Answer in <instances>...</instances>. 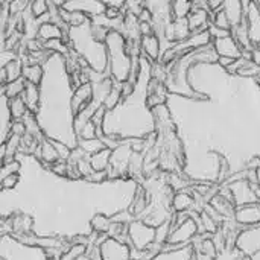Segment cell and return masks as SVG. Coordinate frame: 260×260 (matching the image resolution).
<instances>
[{
  "label": "cell",
  "mask_w": 260,
  "mask_h": 260,
  "mask_svg": "<svg viewBox=\"0 0 260 260\" xmlns=\"http://www.w3.org/2000/svg\"><path fill=\"white\" fill-rule=\"evenodd\" d=\"M21 70H23V64L20 61V58H15L14 61H11L5 69V76H6V82H12L21 78Z\"/></svg>",
  "instance_id": "29"
},
{
  "label": "cell",
  "mask_w": 260,
  "mask_h": 260,
  "mask_svg": "<svg viewBox=\"0 0 260 260\" xmlns=\"http://www.w3.org/2000/svg\"><path fill=\"white\" fill-rule=\"evenodd\" d=\"M222 11L230 23V27H235L238 24H241L245 20V12H244V5L242 2L238 0H229L224 2L222 5Z\"/></svg>",
  "instance_id": "15"
},
{
  "label": "cell",
  "mask_w": 260,
  "mask_h": 260,
  "mask_svg": "<svg viewBox=\"0 0 260 260\" xmlns=\"http://www.w3.org/2000/svg\"><path fill=\"white\" fill-rule=\"evenodd\" d=\"M212 24L215 27L221 29V30H229L230 32V29H232L230 27V23H229V20H227V17H225V14L222 11V8L212 15Z\"/></svg>",
  "instance_id": "31"
},
{
  "label": "cell",
  "mask_w": 260,
  "mask_h": 260,
  "mask_svg": "<svg viewBox=\"0 0 260 260\" xmlns=\"http://www.w3.org/2000/svg\"><path fill=\"white\" fill-rule=\"evenodd\" d=\"M193 207H195L193 195L189 190L174 193V198H172V210H174V213H189V212L193 210Z\"/></svg>",
  "instance_id": "17"
},
{
  "label": "cell",
  "mask_w": 260,
  "mask_h": 260,
  "mask_svg": "<svg viewBox=\"0 0 260 260\" xmlns=\"http://www.w3.org/2000/svg\"><path fill=\"white\" fill-rule=\"evenodd\" d=\"M43 76H44V70L41 66L38 64H29V66H23L21 70V78L26 81V84H32V85H38L43 82Z\"/></svg>",
  "instance_id": "21"
},
{
  "label": "cell",
  "mask_w": 260,
  "mask_h": 260,
  "mask_svg": "<svg viewBox=\"0 0 260 260\" xmlns=\"http://www.w3.org/2000/svg\"><path fill=\"white\" fill-rule=\"evenodd\" d=\"M230 35L235 38V41L238 43V46H239L244 52H250V53H251V50H253L254 47H253V44H251V41H250L248 29H247L245 20H244L241 24L232 27V29H230Z\"/></svg>",
  "instance_id": "19"
},
{
  "label": "cell",
  "mask_w": 260,
  "mask_h": 260,
  "mask_svg": "<svg viewBox=\"0 0 260 260\" xmlns=\"http://www.w3.org/2000/svg\"><path fill=\"white\" fill-rule=\"evenodd\" d=\"M69 35H70V34H69ZM69 35H66V34L62 32V29H61L58 24H55V23H52V21H46V23H41V24H40L37 38L41 40L43 43L50 41V40H62L66 44H69V41H70V37H69Z\"/></svg>",
  "instance_id": "13"
},
{
  "label": "cell",
  "mask_w": 260,
  "mask_h": 260,
  "mask_svg": "<svg viewBox=\"0 0 260 260\" xmlns=\"http://www.w3.org/2000/svg\"><path fill=\"white\" fill-rule=\"evenodd\" d=\"M24 87H26V81L23 78L17 79V81H12V82H8L5 85V90H3V96L9 101V99H15V98H20L24 91Z\"/></svg>",
  "instance_id": "28"
},
{
  "label": "cell",
  "mask_w": 260,
  "mask_h": 260,
  "mask_svg": "<svg viewBox=\"0 0 260 260\" xmlns=\"http://www.w3.org/2000/svg\"><path fill=\"white\" fill-rule=\"evenodd\" d=\"M101 260H131V247L107 236L101 244Z\"/></svg>",
  "instance_id": "5"
},
{
  "label": "cell",
  "mask_w": 260,
  "mask_h": 260,
  "mask_svg": "<svg viewBox=\"0 0 260 260\" xmlns=\"http://www.w3.org/2000/svg\"><path fill=\"white\" fill-rule=\"evenodd\" d=\"M233 61H235V59H230V58H219V59H218V62H219L222 67H225V69H229V67L233 64Z\"/></svg>",
  "instance_id": "41"
},
{
  "label": "cell",
  "mask_w": 260,
  "mask_h": 260,
  "mask_svg": "<svg viewBox=\"0 0 260 260\" xmlns=\"http://www.w3.org/2000/svg\"><path fill=\"white\" fill-rule=\"evenodd\" d=\"M192 8H193V3L192 2H187V0L171 2L172 18H187V15L190 14Z\"/></svg>",
  "instance_id": "27"
},
{
  "label": "cell",
  "mask_w": 260,
  "mask_h": 260,
  "mask_svg": "<svg viewBox=\"0 0 260 260\" xmlns=\"http://www.w3.org/2000/svg\"><path fill=\"white\" fill-rule=\"evenodd\" d=\"M244 12H245V23L248 29V37L253 47L260 46V9L254 2H244Z\"/></svg>",
  "instance_id": "7"
},
{
  "label": "cell",
  "mask_w": 260,
  "mask_h": 260,
  "mask_svg": "<svg viewBox=\"0 0 260 260\" xmlns=\"http://www.w3.org/2000/svg\"><path fill=\"white\" fill-rule=\"evenodd\" d=\"M111 227V221L110 216H107L105 213H96L91 219H90V230L91 233L96 235H108V230Z\"/></svg>",
  "instance_id": "23"
},
{
  "label": "cell",
  "mask_w": 260,
  "mask_h": 260,
  "mask_svg": "<svg viewBox=\"0 0 260 260\" xmlns=\"http://www.w3.org/2000/svg\"><path fill=\"white\" fill-rule=\"evenodd\" d=\"M93 101V85L91 84H82L75 88L72 98H70V110L73 117L78 116L88 104Z\"/></svg>",
  "instance_id": "11"
},
{
  "label": "cell",
  "mask_w": 260,
  "mask_h": 260,
  "mask_svg": "<svg viewBox=\"0 0 260 260\" xmlns=\"http://www.w3.org/2000/svg\"><path fill=\"white\" fill-rule=\"evenodd\" d=\"M227 187L232 192V198H233L235 207H242V206L254 204V203H259L260 201L259 197L256 195V192L253 190V187L250 186V183L247 180L230 183Z\"/></svg>",
  "instance_id": "6"
},
{
  "label": "cell",
  "mask_w": 260,
  "mask_h": 260,
  "mask_svg": "<svg viewBox=\"0 0 260 260\" xmlns=\"http://www.w3.org/2000/svg\"><path fill=\"white\" fill-rule=\"evenodd\" d=\"M155 242V229L145 224L142 219H134L128 224V244L131 250L146 251Z\"/></svg>",
  "instance_id": "3"
},
{
  "label": "cell",
  "mask_w": 260,
  "mask_h": 260,
  "mask_svg": "<svg viewBox=\"0 0 260 260\" xmlns=\"http://www.w3.org/2000/svg\"><path fill=\"white\" fill-rule=\"evenodd\" d=\"M193 257V247L192 244L174 251H161L160 254H157L155 257L151 260H192Z\"/></svg>",
  "instance_id": "22"
},
{
  "label": "cell",
  "mask_w": 260,
  "mask_h": 260,
  "mask_svg": "<svg viewBox=\"0 0 260 260\" xmlns=\"http://www.w3.org/2000/svg\"><path fill=\"white\" fill-rule=\"evenodd\" d=\"M20 181V175L18 174H9L2 180V190H12L14 187H17Z\"/></svg>",
  "instance_id": "35"
},
{
  "label": "cell",
  "mask_w": 260,
  "mask_h": 260,
  "mask_svg": "<svg viewBox=\"0 0 260 260\" xmlns=\"http://www.w3.org/2000/svg\"><path fill=\"white\" fill-rule=\"evenodd\" d=\"M219 56L216 55L215 49L212 44L206 47L195 49L189 53H184L183 56L174 59L166 66V81L165 85L168 91L184 96V98H192V99H206V94L197 93L187 79L189 70L195 67L197 64L201 62H218Z\"/></svg>",
  "instance_id": "1"
},
{
  "label": "cell",
  "mask_w": 260,
  "mask_h": 260,
  "mask_svg": "<svg viewBox=\"0 0 260 260\" xmlns=\"http://www.w3.org/2000/svg\"><path fill=\"white\" fill-rule=\"evenodd\" d=\"M257 81H259V84H260V76H259V78H257Z\"/></svg>",
  "instance_id": "43"
},
{
  "label": "cell",
  "mask_w": 260,
  "mask_h": 260,
  "mask_svg": "<svg viewBox=\"0 0 260 260\" xmlns=\"http://www.w3.org/2000/svg\"><path fill=\"white\" fill-rule=\"evenodd\" d=\"M236 75H239V76H256V78H259L260 67L259 66H256L253 61H247V62L236 72Z\"/></svg>",
  "instance_id": "33"
},
{
  "label": "cell",
  "mask_w": 260,
  "mask_h": 260,
  "mask_svg": "<svg viewBox=\"0 0 260 260\" xmlns=\"http://www.w3.org/2000/svg\"><path fill=\"white\" fill-rule=\"evenodd\" d=\"M35 155H37V157L44 163V166L49 168V169H50L52 165L61 161V160H59V155H58V152H56V149H55V146L52 145V140L47 139V137H44V139L40 142V146H38Z\"/></svg>",
  "instance_id": "14"
},
{
  "label": "cell",
  "mask_w": 260,
  "mask_h": 260,
  "mask_svg": "<svg viewBox=\"0 0 260 260\" xmlns=\"http://www.w3.org/2000/svg\"><path fill=\"white\" fill-rule=\"evenodd\" d=\"M8 108H9L11 120H21L24 117V114L27 113L26 104L21 99V96L20 98H15V99H9L8 101Z\"/></svg>",
  "instance_id": "24"
},
{
  "label": "cell",
  "mask_w": 260,
  "mask_h": 260,
  "mask_svg": "<svg viewBox=\"0 0 260 260\" xmlns=\"http://www.w3.org/2000/svg\"><path fill=\"white\" fill-rule=\"evenodd\" d=\"M251 61L260 67V47H254L251 50Z\"/></svg>",
  "instance_id": "40"
},
{
  "label": "cell",
  "mask_w": 260,
  "mask_h": 260,
  "mask_svg": "<svg viewBox=\"0 0 260 260\" xmlns=\"http://www.w3.org/2000/svg\"><path fill=\"white\" fill-rule=\"evenodd\" d=\"M9 134L17 136V137H23L26 134V126H24L23 120H12L11 126H9Z\"/></svg>",
  "instance_id": "37"
},
{
  "label": "cell",
  "mask_w": 260,
  "mask_h": 260,
  "mask_svg": "<svg viewBox=\"0 0 260 260\" xmlns=\"http://www.w3.org/2000/svg\"><path fill=\"white\" fill-rule=\"evenodd\" d=\"M140 52H142V56H145L152 64L158 62L160 56H161V44H160L158 37L154 34L142 37L140 38Z\"/></svg>",
  "instance_id": "12"
},
{
  "label": "cell",
  "mask_w": 260,
  "mask_h": 260,
  "mask_svg": "<svg viewBox=\"0 0 260 260\" xmlns=\"http://www.w3.org/2000/svg\"><path fill=\"white\" fill-rule=\"evenodd\" d=\"M76 148H79L81 151H84L88 157L105 149V145L101 139H91V140H76Z\"/></svg>",
  "instance_id": "26"
},
{
  "label": "cell",
  "mask_w": 260,
  "mask_h": 260,
  "mask_svg": "<svg viewBox=\"0 0 260 260\" xmlns=\"http://www.w3.org/2000/svg\"><path fill=\"white\" fill-rule=\"evenodd\" d=\"M90 158V157H88ZM88 158H82V160H79L78 163H76V168H78V172H79V175H81V178H88L94 171H93V168H91V165H90V161H88Z\"/></svg>",
  "instance_id": "34"
},
{
  "label": "cell",
  "mask_w": 260,
  "mask_h": 260,
  "mask_svg": "<svg viewBox=\"0 0 260 260\" xmlns=\"http://www.w3.org/2000/svg\"><path fill=\"white\" fill-rule=\"evenodd\" d=\"M187 21H189V27L192 32H204L209 30V26L212 23V15L207 9L206 3H193V8L190 11V14L187 15Z\"/></svg>",
  "instance_id": "8"
},
{
  "label": "cell",
  "mask_w": 260,
  "mask_h": 260,
  "mask_svg": "<svg viewBox=\"0 0 260 260\" xmlns=\"http://www.w3.org/2000/svg\"><path fill=\"white\" fill-rule=\"evenodd\" d=\"M105 49L111 79L117 84L128 81L131 72V56L125 49V37L119 30H110L105 38Z\"/></svg>",
  "instance_id": "2"
},
{
  "label": "cell",
  "mask_w": 260,
  "mask_h": 260,
  "mask_svg": "<svg viewBox=\"0 0 260 260\" xmlns=\"http://www.w3.org/2000/svg\"><path fill=\"white\" fill-rule=\"evenodd\" d=\"M111 154H113V151L108 149V148H105V149H102V151H99V152L90 155L88 161H90L93 171H94V172H105V171L108 169V166H110Z\"/></svg>",
  "instance_id": "20"
},
{
  "label": "cell",
  "mask_w": 260,
  "mask_h": 260,
  "mask_svg": "<svg viewBox=\"0 0 260 260\" xmlns=\"http://www.w3.org/2000/svg\"><path fill=\"white\" fill-rule=\"evenodd\" d=\"M17 58V53L14 50H6V49H0V70H3L11 61H14Z\"/></svg>",
  "instance_id": "36"
},
{
  "label": "cell",
  "mask_w": 260,
  "mask_h": 260,
  "mask_svg": "<svg viewBox=\"0 0 260 260\" xmlns=\"http://www.w3.org/2000/svg\"><path fill=\"white\" fill-rule=\"evenodd\" d=\"M209 206H212L222 218L224 221H229V219H233L235 216V204L230 203L229 200H225L224 197H221L219 193H216L210 201H209Z\"/></svg>",
  "instance_id": "18"
},
{
  "label": "cell",
  "mask_w": 260,
  "mask_h": 260,
  "mask_svg": "<svg viewBox=\"0 0 260 260\" xmlns=\"http://www.w3.org/2000/svg\"><path fill=\"white\" fill-rule=\"evenodd\" d=\"M212 46L219 58H230V59L236 61V59L242 58V53H244V50L238 46V43L235 41V38L232 35L212 40Z\"/></svg>",
  "instance_id": "9"
},
{
  "label": "cell",
  "mask_w": 260,
  "mask_h": 260,
  "mask_svg": "<svg viewBox=\"0 0 260 260\" xmlns=\"http://www.w3.org/2000/svg\"><path fill=\"white\" fill-rule=\"evenodd\" d=\"M50 172L55 174L56 177L66 178V177H67V163H66V161H58V163L52 165V166H50Z\"/></svg>",
  "instance_id": "38"
},
{
  "label": "cell",
  "mask_w": 260,
  "mask_h": 260,
  "mask_svg": "<svg viewBox=\"0 0 260 260\" xmlns=\"http://www.w3.org/2000/svg\"><path fill=\"white\" fill-rule=\"evenodd\" d=\"M235 248H238L245 257H253L260 253V225L242 229L236 236Z\"/></svg>",
  "instance_id": "4"
},
{
  "label": "cell",
  "mask_w": 260,
  "mask_h": 260,
  "mask_svg": "<svg viewBox=\"0 0 260 260\" xmlns=\"http://www.w3.org/2000/svg\"><path fill=\"white\" fill-rule=\"evenodd\" d=\"M29 9H30L32 15L37 20H40V18H43L44 15L49 14V2H46V0H35V2L29 3Z\"/></svg>",
  "instance_id": "30"
},
{
  "label": "cell",
  "mask_w": 260,
  "mask_h": 260,
  "mask_svg": "<svg viewBox=\"0 0 260 260\" xmlns=\"http://www.w3.org/2000/svg\"><path fill=\"white\" fill-rule=\"evenodd\" d=\"M21 99L26 104V108L29 113L35 114L40 111V105H41V90L38 85H32V84H26L24 91L21 94Z\"/></svg>",
  "instance_id": "16"
},
{
  "label": "cell",
  "mask_w": 260,
  "mask_h": 260,
  "mask_svg": "<svg viewBox=\"0 0 260 260\" xmlns=\"http://www.w3.org/2000/svg\"><path fill=\"white\" fill-rule=\"evenodd\" d=\"M88 183H105L107 181V174L105 172H93L88 178Z\"/></svg>",
  "instance_id": "39"
},
{
  "label": "cell",
  "mask_w": 260,
  "mask_h": 260,
  "mask_svg": "<svg viewBox=\"0 0 260 260\" xmlns=\"http://www.w3.org/2000/svg\"><path fill=\"white\" fill-rule=\"evenodd\" d=\"M244 254L238 250V248H224L222 251L218 253L215 260H244Z\"/></svg>",
  "instance_id": "32"
},
{
  "label": "cell",
  "mask_w": 260,
  "mask_h": 260,
  "mask_svg": "<svg viewBox=\"0 0 260 260\" xmlns=\"http://www.w3.org/2000/svg\"><path fill=\"white\" fill-rule=\"evenodd\" d=\"M235 222L244 227L260 225V201L235 209Z\"/></svg>",
  "instance_id": "10"
},
{
  "label": "cell",
  "mask_w": 260,
  "mask_h": 260,
  "mask_svg": "<svg viewBox=\"0 0 260 260\" xmlns=\"http://www.w3.org/2000/svg\"><path fill=\"white\" fill-rule=\"evenodd\" d=\"M122 104V94H120V87H119V84L117 82H114V85H113V88H111V91L107 94V98H105V101H104V108L107 110V113H110V111H114L119 105Z\"/></svg>",
  "instance_id": "25"
},
{
  "label": "cell",
  "mask_w": 260,
  "mask_h": 260,
  "mask_svg": "<svg viewBox=\"0 0 260 260\" xmlns=\"http://www.w3.org/2000/svg\"><path fill=\"white\" fill-rule=\"evenodd\" d=\"M256 174H257V183H259V187H260V163H259V166H257V169H256Z\"/></svg>",
  "instance_id": "42"
}]
</instances>
